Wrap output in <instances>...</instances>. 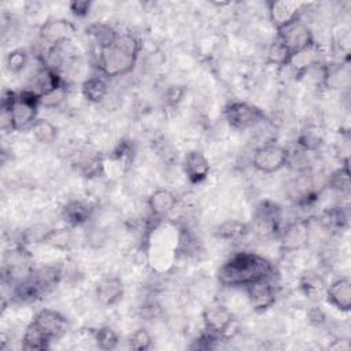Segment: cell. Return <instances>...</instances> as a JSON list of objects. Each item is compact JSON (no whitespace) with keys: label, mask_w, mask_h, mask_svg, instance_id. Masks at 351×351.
I'll return each mask as SVG.
<instances>
[{"label":"cell","mask_w":351,"mask_h":351,"mask_svg":"<svg viewBox=\"0 0 351 351\" xmlns=\"http://www.w3.org/2000/svg\"><path fill=\"white\" fill-rule=\"evenodd\" d=\"M273 270V265L265 256L255 252H237L218 269L217 277L225 287H247L271 277Z\"/></svg>","instance_id":"cell-1"},{"label":"cell","mask_w":351,"mask_h":351,"mask_svg":"<svg viewBox=\"0 0 351 351\" xmlns=\"http://www.w3.org/2000/svg\"><path fill=\"white\" fill-rule=\"evenodd\" d=\"M141 51L140 40L132 33H118L117 41L107 48L99 49L97 69L101 75L112 78L130 73Z\"/></svg>","instance_id":"cell-2"},{"label":"cell","mask_w":351,"mask_h":351,"mask_svg":"<svg viewBox=\"0 0 351 351\" xmlns=\"http://www.w3.org/2000/svg\"><path fill=\"white\" fill-rule=\"evenodd\" d=\"M3 100L10 106L14 130L30 129L33 122L37 119L40 99L30 90L23 89L18 93L10 92L3 97Z\"/></svg>","instance_id":"cell-3"},{"label":"cell","mask_w":351,"mask_h":351,"mask_svg":"<svg viewBox=\"0 0 351 351\" xmlns=\"http://www.w3.org/2000/svg\"><path fill=\"white\" fill-rule=\"evenodd\" d=\"M225 118L236 130H248L265 119V112L259 107L247 101H232L225 107Z\"/></svg>","instance_id":"cell-4"},{"label":"cell","mask_w":351,"mask_h":351,"mask_svg":"<svg viewBox=\"0 0 351 351\" xmlns=\"http://www.w3.org/2000/svg\"><path fill=\"white\" fill-rule=\"evenodd\" d=\"M288 165V149L280 144H263L254 151L252 166L261 173H276Z\"/></svg>","instance_id":"cell-5"},{"label":"cell","mask_w":351,"mask_h":351,"mask_svg":"<svg viewBox=\"0 0 351 351\" xmlns=\"http://www.w3.org/2000/svg\"><path fill=\"white\" fill-rule=\"evenodd\" d=\"M32 266V256L29 251L23 245L14 247L11 251H8L4 256V267L3 274L4 278L7 277L10 282H19L30 276L33 271Z\"/></svg>","instance_id":"cell-6"},{"label":"cell","mask_w":351,"mask_h":351,"mask_svg":"<svg viewBox=\"0 0 351 351\" xmlns=\"http://www.w3.org/2000/svg\"><path fill=\"white\" fill-rule=\"evenodd\" d=\"M277 37L284 43L292 55L302 52L315 44L310 27L300 19L277 30Z\"/></svg>","instance_id":"cell-7"},{"label":"cell","mask_w":351,"mask_h":351,"mask_svg":"<svg viewBox=\"0 0 351 351\" xmlns=\"http://www.w3.org/2000/svg\"><path fill=\"white\" fill-rule=\"evenodd\" d=\"M303 3L299 1H287V0H276L267 3V12L271 23L276 30H280L289 23L300 19L303 11Z\"/></svg>","instance_id":"cell-8"},{"label":"cell","mask_w":351,"mask_h":351,"mask_svg":"<svg viewBox=\"0 0 351 351\" xmlns=\"http://www.w3.org/2000/svg\"><path fill=\"white\" fill-rule=\"evenodd\" d=\"M75 32L77 27L74 26V23L62 18L48 19L41 25L38 30L40 37L51 47L70 41L74 37Z\"/></svg>","instance_id":"cell-9"},{"label":"cell","mask_w":351,"mask_h":351,"mask_svg":"<svg viewBox=\"0 0 351 351\" xmlns=\"http://www.w3.org/2000/svg\"><path fill=\"white\" fill-rule=\"evenodd\" d=\"M269 278H262L248 284L245 288L250 304L256 311H265L270 308L276 302V289Z\"/></svg>","instance_id":"cell-10"},{"label":"cell","mask_w":351,"mask_h":351,"mask_svg":"<svg viewBox=\"0 0 351 351\" xmlns=\"http://www.w3.org/2000/svg\"><path fill=\"white\" fill-rule=\"evenodd\" d=\"M202 317L204 329L218 336L225 335L234 321L233 313L223 304H213L206 307Z\"/></svg>","instance_id":"cell-11"},{"label":"cell","mask_w":351,"mask_h":351,"mask_svg":"<svg viewBox=\"0 0 351 351\" xmlns=\"http://www.w3.org/2000/svg\"><path fill=\"white\" fill-rule=\"evenodd\" d=\"M60 86H63V81L59 71L43 64L34 73L26 89L36 95L38 99H41L43 96L59 89Z\"/></svg>","instance_id":"cell-12"},{"label":"cell","mask_w":351,"mask_h":351,"mask_svg":"<svg viewBox=\"0 0 351 351\" xmlns=\"http://www.w3.org/2000/svg\"><path fill=\"white\" fill-rule=\"evenodd\" d=\"M310 228L307 221H296L289 223L281 233L282 251L295 252L308 244Z\"/></svg>","instance_id":"cell-13"},{"label":"cell","mask_w":351,"mask_h":351,"mask_svg":"<svg viewBox=\"0 0 351 351\" xmlns=\"http://www.w3.org/2000/svg\"><path fill=\"white\" fill-rule=\"evenodd\" d=\"M33 321L38 325V328L45 333V336L49 340L62 337L64 335L66 326H67L66 318L60 313H58L55 310H49V308L40 310L36 314Z\"/></svg>","instance_id":"cell-14"},{"label":"cell","mask_w":351,"mask_h":351,"mask_svg":"<svg viewBox=\"0 0 351 351\" xmlns=\"http://www.w3.org/2000/svg\"><path fill=\"white\" fill-rule=\"evenodd\" d=\"M325 298L333 307L340 311H350L351 308V281L348 277H340L326 285Z\"/></svg>","instance_id":"cell-15"},{"label":"cell","mask_w":351,"mask_h":351,"mask_svg":"<svg viewBox=\"0 0 351 351\" xmlns=\"http://www.w3.org/2000/svg\"><path fill=\"white\" fill-rule=\"evenodd\" d=\"M184 171L192 184H199L207 178L210 163L200 151H189L184 159Z\"/></svg>","instance_id":"cell-16"},{"label":"cell","mask_w":351,"mask_h":351,"mask_svg":"<svg viewBox=\"0 0 351 351\" xmlns=\"http://www.w3.org/2000/svg\"><path fill=\"white\" fill-rule=\"evenodd\" d=\"M123 296V284L119 277L103 278L96 287V298L103 306H112Z\"/></svg>","instance_id":"cell-17"},{"label":"cell","mask_w":351,"mask_h":351,"mask_svg":"<svg viewBox=\"0 0 351 351\" xmlns=\"http://www.w3.org/2000/svg\"><path fill=\"white\" fill-rule=\"evenodd\" d=\"M177 204V197L167 189H156L148 197V207L155 218H163L169 215Z\"/></svg>","instance_id":"cell-18"},{"label":"cell","mask_w":351,"mask_h":351,"mask_svg":"<svg viewBox=\"0 0 351 351\" xmlns=\"http://www.w3.org/2000/svg\"><path fill=\"white\" fill-rule=\"evenodd\" d=\"M90 213H92V208L89 207V204L81 200H71L62 208L63 219L71 226H78L85 223L89 219Z\"/></svg>","instance_id":"cell-19"},{"label":"cell","mask_w":351,"mask_h":351,"mask_svg":"<svg viewBox=\"0 0 351 351\" xmlns=\"http://www.w3.org/2000/svg\"><path fill=\"white\" fill-rule=\"evenodd\" d=\"M82 96L90 103H100L108 95V85L103 77L93 75L86 78L81 85Z\"/></svg>","instance_id":"cell-20"},{"label":"cell","mask_w":351,"mask_h":351,"mask_svg":"<svg viewBox=\"0 0 351 351\" xmlns=\"http://www.w3.org/2000/svg\"><path fill=\"white\" fill-rule=\"evenodd\" d=\"M88 34L92 37V40L95 41V44L99 49L111 47L117 41V37H118V32L114 27H111L107 23H101V22L92 23L88 27Z\"/></svg>","instance_id":"cell-21"},{"label":"cell","mask_w":351,"mask_h":351,"mask_svg":"<svg viewBox=\"0 0 351 351\" xmlns=\"http://www.w3.org/2000/svg\"><path fill=\"white\" fill-rule=\"evenodd\" d=\"M49 339L45 336V333L38 328V325L32 321L23 332L22 336V348L23 350H45L48 348Z\"/></svg>","instance_id":"cell-22"},{"label":"cell","mask_w":351,"mask_h":351,"mask_svg":"<svg viewBox=\"0 0 351 351\" xmlns=\"http://www.w3.org/2000/svg\"><path fill=\"white\" fill-rule=\"evenodd\" d=\"M29 130L32 132L34 140L41 144H51L58 137L56 126L51 121L44 118H37Z\"/></svg>","instance_id":"cell-23"},{"label":"cell","mask_w":351,"mask_h":351,"mask_svg":"<svg viewBox=\"0 0 351 351\" xmlns=\"http://www.w3.org/2000/svg\"><path fill=\"white\" fill-rule=\"evenodd\" d=\"M248 233L247 223L237 219H228L222 222L217 229V236L222 240L236 241L243 239Z\"/></svg>","instance_id":"cell-24"},{"label":"cell","mask_w":351,"mask_h":351,"mask_svg":"<svg viewBox=\"0 0 351 351\" xmlns=\"http://www.w3.org/2000/svg\"><path fill=\"white\" fill-rule=\"evenodd\" d=\"M266 58H267V62L270 64H274V66H278V67H285L289 63V60L292 58V53L284 45V43L278 37H276L274 41L267 47Z\"/></svg>","instance_id":"cell-25"},{"label":"cell","mask_w":351,"mask_h":351,"mask_svg":"<svg viewBox=\"0 0 351 351\" xmlns=\"http://www.w3.org/2000/svg\"><path fill=\"white\" fill-rule=\"evenodd\" d=\"M300 288L303 289V292H304L308 298L318 299V298H321L322 295L325 296L326 285H325V282H324V280L321 278L319 274L313 273V271H308V273H304V276L302 277V280H300Z\"/></svg>","instance_id":"cell-26"},{"label":"cell","mask_w":351,"mask_h":351,"mask_svg":"<svg viewBox=\"0 0 351 351\" xmlns=\"http://www.w3.org/2000/svg\"><path fill=\"white\" fill-rule=\"evenodd\" d=\"M328 184L332 189L340 193L350 192V169H348V159L344 160L343 166L333 171L328 180Z\"/></svg>","instance_id":"cell-27"},{"label":"cell","mask_w":351,"mask_h":351,"mask_svg":"<svg viewBox=\"0 0 351 351\" xmlns=\"http://www.w3.org/2000/svg\"><path fill=\"white\" fill-rule=\"evenodd\" d=\"M77 166L85 177H93V176H97L103 170L104 165H103V160L99 155H96V154H84L77 160Z\"/></svg>","instance_id":"cell-28"},{"label":"cell","mask_w":351,"mask_h":351,"mask_svg":"<svg viewBox=\"0 0 351 351\" xmlns=\"http://www.w3.org/2000/svg\"><path fill=\"white\" fill-rule=\"evenodd\" d=\"M95 341L101 350H114L118 346V335L110 326H101L95 332Z\"/></svg>","instance_id":"cell-29"},{"label":"cell","mask_w":351,"mask_h":351,"mask_svg":"<svg viewBox=\"0 0 351 351\" xmlns=\"http://www.w3.org/2000/svg\"><path fill=\"white\" fill-rule=\"evenodd\" d=\"M27 59H29V55L27 52L23 49V48H16V49H12L7 58H5V66L8 69L10 73L12 74H18L21 73L25 66L27 64Z\"/></svg>","instance_id":"cell-30"},{"label":"cell","mask_w":351,"mask_h":351,"mask_svg":"<svg viewBox=\"0 0 351 351\" xmlns=\"http://www.w3.org/2000/svg\"><path fill=\"white\" fill-rule=\"evenodd\" d=\"M71 241V234L69 229H51L44 240V243L55 247L64 250Z\"/></svg>","instance_id":"cell-31"},{"label":"cell","mask_w":351,"mask_h":351,"mask_svg":"<svg viewBox=\"0 0 351 351\" xmlns=\"http://www.w3.org/2000/svg\"><path fill=\"white\" fill-rule=\"evenodd\" d=\"M152 344V337L149 332L144 328H140L132 333L129 337V347L134 351H144L148 350Z\"/></svg>","instance_id":"cell-32"},{"label":"cell","mask_w":351,"mask_h":351,"mask_svg":"<svg viewBox=\"0 0 351 351\" xmlns=\"http://www.w3.org/2000/svg\"><path fill=\"white\" fill-rule=\"evenodd\" d=\"M66 97V89H64V85L60 86L59 89L43 96L40 99V106H44V107H48V108H53L56 106H59L63 99Z\"/></svg>","instance_id":"cell-33"},{"label":"cell","mask_w":351,"mask_h":351,"mask_svg":"<svg viewBox=\"0 0 351 351\" xmlns=\"http://www.w3.org/2000/svg\"><path fill=\"white\" fill-rule=\"evenodd\" d=\"M184 96V88L178 85H171L165 92V100L170 106H176Z\"/></svg>","instance_id":"cell-34"},{"label":"cell","mask_w":351,"mask_h":351,"mask_svg":"<svg viewBox=\"0 0 351 351\" xmlns=\"http://www.w3.org/2000/svg\"><path fill=\"white\" fill-rule=\"evenodd\" d=\"M90 1H71L69 4L70 11L75 15V16H86L90 11Z\"/></svg>","instance_id":"cell-35"}]
</instances>
